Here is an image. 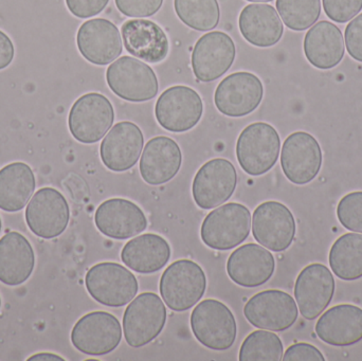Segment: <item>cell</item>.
<instances>
[{
  "mask_svg": "<svg viewBox=\"0 0 362 361\" xmlns=\"http://www.w3.org/2000/svg\"><path fill=\"white\" fill-rule=\"evenodd\" d=\"M251 213L242 203H230L213 210L202 222L200 237L215 250H230L250 235Z\"/></svg>",
  "mask_w": 362,
  "mask_h": 361,
  "instance_id": "obj_1",
  "label": "cell"
},
{
  "mask_svg": "<svg viewBox=\"0 0 362 361\" xmlns=\"http://www.w3.org/2000/svg\"><path fill=\"white\" fill-rule=\"evenodd\" d=\"M281 139L272 125L255 122L240 133L236 142V157L240 167L251 176H261L276 165Z\"/></svg>",
  "mask_w": 362,
  "mask_h": 361,
  "instance_id": "obj_2",
  "label": "cell"
},
{
  "mask_svg": "<svg viewBox=\"0 0 362 361\" xmlns=\"http://www.w3.org/2000/svg\"><path fill=\"white\" fill-rule=\"evenodd\" d=\"M206 290V277L197 263L178 260L161 276L159 290L165 305L174 312H185L197 304Z\"/></svg>",
  "mask_w": 362,
  "mask_h": 361,
  "instance_id": "obj_3",
  "label": "cell"
},
{
  "mask_svg": "<svg viewBox=\"0 0 362 361\" xmlns=\"http://www.w3.org/2000/svg\"><path fill=\"white\" fill-rule=\"evenodd\" d=\"M87 292L93 300L110 307L129 304L139 290L133 273L118 263L103 262L95 265L85 277Z\"/></svg>",
  "mask_w": 362,
  "mask_h": 361,
  "instance_id": "obj_4",
  "label": "cell"
},
{
  "mask_svg": "<svg viewBox=\"0 0 362 361\" xmlns=\"http://www.w3.org/2000/svg\"><path fill=\"white\" fill-rule=\"evenodd\" d=\"M191 329L204 347L226 351L235 343V318L227 305L214 299H206L196 305L191 314Z\"/></svg>",
  "mask_w": 362,
  "mask_h": 361,
  "instance_id": "obj_5",
  "label": "cell"
},
{
  "mask_svg": "<svg viewBox=\"0 0 362 361\" xmlns=\"http://www.w3.org/2000/svg\"><path fill=\"white\" fill-rule=\"evenodd\" d=\"M167 309L160 297L144 292L136 297L123 316V334L127 345L139 349L152 343L165 329Z\"/></svg>",
  "mask_w": 362,
  "mask_h": 361,
  "instance_id": "obj_6",
  "label": "cell"
},
{
  "mask_svg": "<svg viewBox=\"0 0 362 361\" xmlns=\"http://www.w3.org/2000/svg\"><path fill=\"white\" fill-rule=\"evenodd\" d=\"M106 81L110 90L125 101H150L158 93V78L154 70L144 61L129 55L110 64Z\"/></svg>",
  "mask_w": 362,
  "mask_h": 361,
  "instance_id": "obj_7",
  "label": "cell"
},
{
  "mask_svg": "<svg viewBox=\"0 0 362 361\" xmlns=\"http://www.w3.org/2000/svg\"><path fill=\"white\" fill-rule=\"evenodd\" d=\"M114 121L112 102L101 93H89L74 102L68 125L74 139L81 143L93 144L104 138Z\"/></svg>",
  "mask_w": 362,
  "mask_h": 361,
  "instance_id": "obj_8",
  "label": "cell"
},
{
  "mask_svg": "<svg viewBox=\"0 0 362 361\" xmlns=\"http://www.w3.org/2000/svg\"><path fill=\"white\" fill-rule=\"evenodd\" d=\"M121 341L120 322L112 314L106 312L87 314L72 329V345L85 355H107L119 347Z\"/></svg>",
  "mask_w": 362,
  "mask_h": 361,
  "instance_id": "obj_9",
  "label": "cell"
},
{
  "mask_svg": "<svg viewBox=\"0 0 362 361\" xmlns=\"http://www.w3.org/2000/svg\"><path fill=\"white\" fill-rule=\"evenodd\" d=\"M204 112L202 97L191 87L177 85L159 95L155 116L159 125L172 133H185L195 127Z\"/></svg>",
  "mask_w": 362,
  "mask_h": 361,
  "instance_id": "obj_10",
  "label": "cell"
},
{
  "mask_svg": "<svg viewBox=\"0 0 362 361\" xmlns=\"http://www.w3.org/2000/svg\"><path fill=\"white\" fill-rule=\"evenodd\" d=\"M25 216L28 227L36 237L44 239H55L69 224V205L57 189L47 187L31 197Z\"/></svg>",
  "mask_w": 362,
  "mask_h": 361,
  "instance_id": "obj_11",
  "label": "cell"
},
{
  "mask_svg": "<svg viewBox=\"0 0 362 361\" xmlns=\"http://www.w3.org/2000/svg\"><path fill=\"white\" fill-rule=\"evenodd\" d=\"M244 315L255 328L284 332L296 324L299 312L291 295L270 290L255 295L245 305Z\"/></svg>",
  "mask_w": 362,
  "mask_h": 361,
  "instance_id": "obj_12",
  "label": "cell"
},
{
  "mask_svg": "<svg viewBox=\"0 0 362 361\" xmlns=\"http://www.w3.org/2000/svg\"><path fill=\"white\" fill-rule=\"evenodd\" d=\"M281 167L287 179L298 186L310 184L322 167V150L306 131L291 134L283 143Z\"/></svg>",
  "mask_w": 362,
  "mask_h": 361,
  "instance_id": "obj_13",
  "label": "cell"
},
{
  "mask_svg": "<svg viewBox=\"0 0 362 361\" xmlns=\"http://www.w3.org/2000/svg\"><path fill=\"white\" fill-rule=\"evenodd\" d=\"M263 97V83L255 74L234 72L219 83L215 90L214 103L225 116L240 118L255 112Z\"/></svg>",
  "mask_w": 362,
  "mask_h": 361,
  "instance_id": "obj_14",
  "label": "cell"
},
{
  "mask_svg": "<svg viewBox=\"0 0 362 361\" xmlns=\"http://www.w3.org/2000/svg\"><path fill=\"white\" fill-rule=\"evenodd\" d=\"M296 220L291 210L279 201H265L253 212L255 241L274 252L288 249L296 237Z\"/></svg>",
  "mask_w": 362,
  "mask_h": 361,
  "instance_id": "obj_15",
  "label": "cell"
},
{
  "mask_svg": "<svg viewBox=\"0 0 362 361\" xmlns=\"http://www.w3.org/2000/svg\"><path fill=\"white\" fill-rule=\"evenodd\" d=\"M236 184L238 174L234 165L227 159H212L204 163L194 177V201L202 209H214L229 201Z\"/></svg>",
  "mask_w": 362,
  "mask_h": 361,
  "instance_id": "obj_16",
  "label": "cell"
},
{
  "mask_svg": "<svg viewBox=\"0 0 362 361\" xmlns=\"http://www.w3.org/2000/svg\"><path fill=\"white\" fill-rule=\"evenodd\" d=\"M236 49L233 40L221 31H212L196 42L192 52V69L200 82L221 78L233 65Z\"/></svg>",
  "mask_w": 362,
  "mask_h": 361,
  "instance_id": "obj_17",
  "label": "cell"
},
{
  "mask_svg": "<svg viewBox=\"0 0 362 361\" xmlns=\"http://www.w3.org/2000/svg\"><path fill=\"white\" fill-rule=\"evenodd\" d=\"M335 279L325 265H308L298 276L295 297L300 314L306 320H315L323 313L333 300Z\"/></svg>",
  "mask_w": 362,
  "mask_h": 361,
  "instance_id": "obj_18",
  "label": "cell"
},
{
  "mask_svg": "<svg viewBox=\"0 0 362 361\" xmlns=\"http://www.w3.org/2000/svg\"><path fill=\"white\" fill-rule=\"evenodd\" d=\"M76 45L85 59L99 66L116 61L123 50L120 31L114 23L104 18L82 23L76 34Z\"/></svg>",
  "mask_w": 362,
  "mask_h": 361,
  "instance_id": "obj_19",
  "label": "cell"
},
{
  "mask_svg": "<svg viewBox=\"0 0 362 361\" xmlns=\"http://www.w3.org/2000/svg\"><path fill=\"white\" fill-rule=\"evenodd\" d=\"M98 230L114 239L137 237L148 228V218L139 206L124 199L104 201L95 214Z\"/></svg>",
  "mask_w": 362,
  "mask_h": 361,
  "instance_id": "obj_20",
  "label": "cell"
},
{
  "mask_svg": "<svg viewBox=\"0 0 362 361\" xmlns=\"http://www.w3.org/2000/svg\"><path fill=\"white\" fill-rule=\"evenodd\" d=\"M144 144L138 125L129 121L117 123L100 146L102 162L112 172L129 171L139 160Z\"/></svg>",
  "mask_w": 362,
  "mask_h": 361,
  "instance_id": "obj_21",
  "label": "cell"
},
{
  "mask_svg": "<svg viewBox=\"0 0 362 361\" xmlns=\"http://www.w3.org/2000/svg\"><path fill=\"white\" fill-rule=\"evenodd\" d=\"M276 261L267 248L257 244H246L232 252L228 259L227 273L230 279L246 288H259L272 279Z\"/></svg>",
  "mask_w": 362,
  "mask_h": 361,
  "instance_id": "obj_22",
  "label": "cell"
},
{
  "mask_svg": "<svg viewBox=\"0 0 362 361\" xmlns=\"http://www.w3.org/2000/svg\"><path fill=\"white\" fill-rule=\"evenodd\" d=\"M122 40L127 52L151 64L165 61L169 53L167 34L148 19H129L122 25Z\"/></svg>",
  "mask_w": 362,
  "mask_h": 361,
  "instance_id": "obj_23",
  "label": "cell"
},
{
  "mask_svg": "<svg viewBox=\"0 0 362 361\" xmlns=\"http://www.w3.org/2000/svg\"><path fill=\"white\" fill-rule=\"evenodd\" d=\"M182 154L180 146L165 136L153 138L144 146L140 160L141 177L151 186H160L180 172Z\"/></svg>",
  "mask_w": 362,
  "mask_h": 361,
  "instance_id": "obj_24",
  "label": "cell"
},
{
  "mask_svg": "<svg viewBox=\"0 0 362 361\" xmlns=\"http://www.w3.org/2000/svg\"><path fill=\"white\" fill-rule=\"evenodd\" d=\"M317 336L333 347L346 348L362 341V309L340 304L325 312L316 324Z\"/></svg>",
  "mask_w": 362,
  "mask_h": 361,
  "instance_id": "obj_25",
  "label": "cell"
},
{
  "mask_svg": "<svg viewBox=\"0 0 362 361\" xmlns=\"http://www.w3.org/2000/svg\"><path fill=\"white\" fill-rule=\"evenodd\" d=\"M303 49L306 59L314 67L321 70L335 68L346 53L341 30L331 21H319L306 33Z\"/></svg>",
  "mask_w": 362,
  "mask_h": 361,
  "instance_id": "obj_26",
  "label": "cell"
},
{
  "mask_svg": "<svg viewBox=\"0 0 362 361\" xmlns=\"http://www.w3.org/2000/svg\"><path fill=\"white\" fill-rule=\"evenodd\" d=\"M243 37L255 47L268 48L280 42L284 25L279 13L270 4H252L243 8L238 17Z\"/></svg>",
  "mask_w": 362,
  "mask_h": 361,
  "instance_id": "obj_27",
  "label": "cell"
},
{
  "mask_svg": "<svg viewBox=\"0 0 362 361\" xmlns=\"http://www.w3.org/2000/svg\"><path fill=\"white\" fill-rule=\"evenodd\" d=\"M35 266V254L21 233L12 231L0 239V282L8 286L25 283Z\"/></svg>",
  "mask_w": 362,
  "mask_h": 361,
  "instance_id": "obj_28",
  "label": "cell"
},
{
  "mask_svg": "<svg viewBox=\"0 0 362 361\" xmlns=\"http://www.w3.org/2000/svg\"><path fill=\"white\" fill-rule=\"evenodd\" d=\"M171 258V247L160 235L146 233L127 242L121 252L125 266L142 275L161 271Z\"/></svg>",
  "mask_w": 362,
  "mask_h": 361,
  "instance_id": "obj_29",
  "label": "cell"
},
{
  "mask_svg": "<svg viewBox=\"0 0 362 361\" xmlns=\"http://www.w3.org/2000/svg\"><path fill=\"white\" fill-rule=\"evenodd\" d=\"M35 176L25 162H13L0 170V209L21 211L33 196Z\"/></svg>",
  "mask_w": 362,
  "mask_h": 361,
  "instance_id": "obj_30",
  "label": "cell"
},
{
  "mask_svg": "<svg viewBox=\"0 0 362 361\" xmlns=\"http://www.w3.org/2000/svg\"><path fill=\"white\" fill-rule=\"evenodd\" d=\"M332 271L344 281L362 278V235L346 233L336 239L329 254Z\"/></svg>",
  "mask_w": 362,
  "mask_h": 361,
  "instance_id": "obj_31",
  "label": "cell"
},
{
  "mask_svg": "<svg viewBox=\"0 0 362 361\" xmlns=\"http://www.w3.org/2000/svg\"><path fill=\"white\" fill-rule=\"evenodd\" d=\"M178 18L187 27L206 32L214 29L221 19L217 0H174Z\"/></svg>",
  "mask_w": 362,
  "mask_h": 361,
  "instance_id": "obj_32",
  "label": "cell"
},
{
  "mask_svg": "<svg viewBox=\"0 0 362 361\" xmlns=\"http://www.w3.org/2000/svg\"><path fill=\"white\" fill-rule=\"evenodd\" d=\"M276 6L283 23L293 31L313 27L321 15V0H276Z\"/></svg>",
  "mask_w": 362,
  "mask_h": 361,
  "instance_id": "obj_33",
  "label": "cell"
},
{
  "mask_svg": "<svg viewBox=\"0 0 362 361\" xmlns=\"http://www.w3.org/2000/svg\"><path fill=\"white\" fill-rule=\"evenodd\" d=\"M282 358V341L267 330L255 331L247 336L238 356L240 361H280Z\"/></svg>",
  "mask_w": 362,
  "mask_h": 361,
  "instance_id": "obj_34",
  "label": "cell"
},
{
  "mask_svg": "<svg viewBox=\"0 0 362 361\" xmlns=\"http://www.w3.org/2000/svg\"><path fill=\"white\" fill-rule=\"evenodd\" d=\"M337 218L344 228L362 233V191L349 193L340 199Z\"/></svg>",
  "mask_w": 362,
  "mask_h": 361,
  "instance_id": "obj_35",
  "label": "cell"
},
{
  "mask_svg": "<svg viewBox=\"0 0 362 361\" xmlns=\"http://www.w3.org/2000/svg\"><path fill=\"white\" fill-rule=\"evenodd\" d=\"M323 10L332 20L346 23L362 10V0H322Z\"/></svg>",
  "mask_w": 362,
  "mask_h": 361,
  "instance_id": "obj_36",
  "label": "cell"
},
{
  "mask_svg": "<svg viewBox=\"0 0 362 361\" xmlns=\"http://www.w3.org/2000/svg\"><path fill=\"white\" fill-rule=\"evenodd\" d=\"M117 8L125 16L134 18L150 17L156 14L163 4V0H115Z\"/></svg>",
  "mask_w": 362,
  "mask_h": 361,
  "instance_id": "obj_37",
  "label": "cell"
},
{
  "mask_svg": "<svg viewBox=\"0 0 362 361\" xmlns=\"http://www.w3.org/2000/svg\"><path fill=\"white\" fill-rule=\"evenodd\" d=\"M344 42L350 57L362 63V13L355 16L346 25Z\"/></svg>",
  "mask_w": 362,
  "mask_h": 361,
  "instance_id": "obj_38",
  "label": "cell"
},
{
  "mask_svg": "<svg viewBox=\"0 0 362 361\" xmlns=\"http://www.w3.org/2000/svg\"><path fill=\"white\" fill-rule=\"evenodd\" d=\"M110 0H66V6L78 18H90L100 14Z\"/></svg>",
  "mask_w": 362,
  "mask_h": 361,
  "instance_id": "obj_39",
  "label": "cell"
},
{
  "mask_svg": "<svg viewBox=\"0 0 362 361\" xmlns=\"http://www.w3.org/2000/svg\"><path fill=\"white\" fill-rule=\"evenodd\" d=\"M284 361H325L323 354L310 343H300L291 345L283 355Z\"/></svg>",
  "mask_w": 362,
  "mask_h": 361,
  "instance_id": "obj_40",
  "label": "cell"
},
{
  "mask_svg": "<svg viewBox=\"0 0 362 361\" xmlns=\"http://www.w3.org/2000/svg\"><path fill=\"white\" fill-rule=\"evenodd\" d=\"M15 48L11 38L0 30V70L6 69L14 59Z\"/></svg>",
  "mask_w": 362,
  "mask_h": 361,
  "instance_id": "obj_41",
  "label": "cell"
},
{
  "mask_svg": "<svg viewBox=\"0 0 362 361\" xmlns=\"http://www.w3.org/2000/svg\"><path fill=\"white\" fill-rule=\"evenodd\" d=\"M28 360H57V361H64V358H62L61 356L55 355V354L51 353H40L35 354V355L32 356Z\"/></svg>",
  "mask_w": 362,
  "mask_h": 361,
  "instance_id": "obj_42",
  "label": "cell"
},
{
  "mask_svg": "<svg viewBox=\"0 0 362 361\" xmlns=\"http://www.w3.org/2000/svg\"><path fill=\"white\" fill-rule=\"evenodd\" d=\"M247 1H250V2H270V1H272V0H247Z\"/></svg>",
  "mask_w": 362,
  "mask_h": 361,
  "instance_id": "obj_43",
  "label": "cell"
},
{
  "mask_svg": "<svg viewBox=\"0 0 362 361\" xmlns=\"http://www.w3.org/2000/svg\"><path fill=\"white\" fill-rule=\"evenodd\" d=\"M1 227H2V223H1V218H0V232H1Z\"/></svg>",
  "mask_w": 362,
  "mask_h": 361,
  "instance_id": "obj_44",
  "label": "cell"
},
{
  "mask_svg": "<svg viewBox=\"0 0 362 361\" xmlns=\"http://www.w3.org/2000/svg\"><path fill=\"white\" fill-rule=\"evenodd\" d=\"M0 309H1V297H0Z\"/></svg>",
  "mask_w": 362,
  "mask_h": 361,
  "instance_id": "obj_45",
  "label": "cell"
}]
</instances>
